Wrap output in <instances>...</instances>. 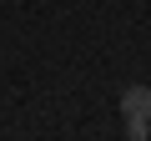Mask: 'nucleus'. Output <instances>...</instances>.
I'll return each instance as SVG.
<instances>
[{
	"label": "nucleus",
	"instance_id": "f257e3e1",
	"mask_svg": "<svg viewBox=\"0 0 151 141\" xmlns=\"http://www.w3.org/2000/svg\"><path fill=\"white\" fill-rule=\"evenodd\" d=\"M121 116H126V136L146 141L151 136V86H126L121 91Z\"/></svg>",
	"mask_w": 151,
	"mask_h": 141
}]
</instances>
